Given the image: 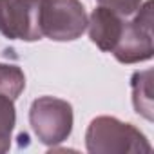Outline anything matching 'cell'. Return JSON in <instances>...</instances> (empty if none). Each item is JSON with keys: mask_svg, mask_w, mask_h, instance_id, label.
<instances>
[{"mask_svg": "<svg viewBox=\"0 0 154 154\" xmlns=\"http://www.w3.org/2000/svg\"><path fill=\"white\" fill-rule=\"evenodd\" d=\"M85 147L91 154H143L152 150L140 129L114 116H98L89 123Z\"/></svg>", "mask_w": 154, "mask_h": 154, "instance_id": "obj_1", "label": "cell"}, {"mask_svg": "<svg viewBox=\"0 0 154 154\" xmlns=\"http://www.w3.org/2000/svg\"><path fill=\"white\" fill-rule=\"evenodd\" d=\"M87 13L80 0H42L38 26L42 36L54 42L78 40L87 29Z\"/></svg>", "mask_w": 154, "mask_h": 154, "instance_id": "obj_2", "label": "cell"}, {"mask_svg": "<svg viewBox=\"0 0 154 154\" xmlns=\"http://www.w3.org/2000/svg\"><path fill=\"white\" fill-rule=\"evenodd\" d=\"M29 123L40 143L47 147L60 145L72 132V105L62 98L40 96L31 103Z\"/></svg>", "mask_w": 154, "mask_h": 154, "instance_id": "obj_3", "label": "cell"}, {"mask_svg": "<svg viewBox=\"0 0 154 154\" xmlns=\"http://www.w3.org/2000/svg\"><path fill=\"white\" fill-rule=\"evenodd\" d=\"M111 53L120 63L127 65L147 62L152 58V0L140 6L134 20L123 22L122 36Z\"/></svg>", "mask_w": 154, "mask_h": 154, "instance_id": "obj_4", "label": "cell"}, {"mask_svg": "<svg viewBox=\"0 0 154 154\" xmlns=\"http://www.w3.org/2000/svg\"><path fill=\"white\" fill-rule=\"evenodd\" d=\"M42 2V0H40ZM38 0H0V33L9 40L36 42L42 38L38 26Z\"/></svg>", "mask_w": 154, "mask_h": 154, "instance_id": "obj_5", "label": "cell"}, {"mask_svg": "<svg viewBox=\"0 0 154 154\" xmlns=\"http://www.w3.org/2000/svg\"><path fill=\"white\" fill-rule=\"evenodd\" d=\"M91 42L103 53H111L118 44L123 29V20L118 13L98 6L87 20Z\"/></svg>", "mask_w": 154, "mask_h": 154, "instance_id": "obj_6", "label": "cell"}, {"mask_svg": "<svg viewBox=\"0 0 154 154\" xmlns=\"http://www.w3.org/2000/svg\"><path fill=\"white\" fill-rule=\"evenodd\" d=\"M134 111L145 120H154V96H152V69L136 71L131 78Z\"/></svg>", "mask_w": 154, "mask_h": 154, "instance_id": "obj_7", "label": "cell"}, {"mask_svg": "<svg viewBox=\"0 0 154 154\" xmlns=\"http://www.w3.org/2000/svg\"><path fill=\"white\" fill-rule=\"evenodd\" d=\"M26 89L24 71L15 63H0V94L17 100Z\"/></svg>", "mask_w": 154, "mask_h": 154, "instance_id": "obj_8", "label": "cell"}, {"mask_svg": "<svg viewBox=\"0 0 154 154\" xmlns=\"http://www.w3.org/2000/svg\"><path fill=\"white\" fill-rule=\"evenodd\" d=\"M15 123H17L15 100L0 94V154L8 152L11 147Z\"/></svg>", "mask_w": 154, "mask_h": 154, "instance_id": "obj_9", "label": "cell"}, {"mask_svg": "<svg viewBox=\"0 0 154 154\" xmlns=\"http://www.w3.org/2000/svg\"><path fill=\"white\" fill-rule=\"evenodd\" d=\"M98 4L102 8H107V9L118 13L120 17H129L140 9L141 0H98Z\"/></svg>", "mask_w": 154, "mask_h": 154, "instance_id": "obj_10", "label": "cell"}, {"mask_svg": "<svg viewBox=\"0 0 154 154\" xmlns=\"http://www.w3.org/2000/svg\"><path fill=\"white\" fill-rule=\"evenodd\" d=\"M38 2H40V0H38Z\"/></svg>", "mask_w": 154, "mask_h": 154, "instance_id": "obj_11", "label": "cell"}]
</instances>
